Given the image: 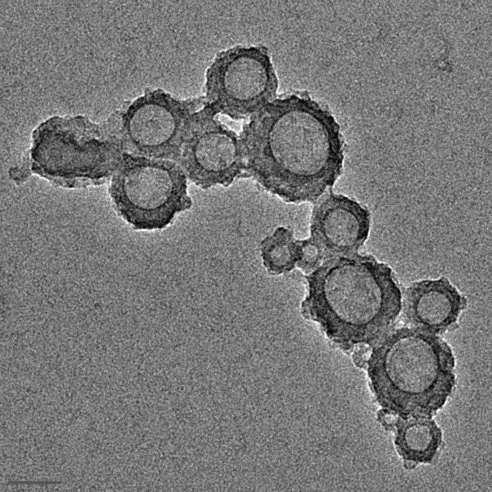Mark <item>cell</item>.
<instances>
[{
	"label": "cell",
	"instance_id": "obj_1",
	"mask_svg": "<svg viewBox=\"0 0 492 492\" xmlns=\"http://www.w3.org/2000/svg\"><path fill=\"white\" fill-rule=\"evenodd\" d=\"M292 108L273 126L271 149L294 179L293 202H313L341 174L343 141L332 115L309 97L298 98Z\"/></svg>",
	"mask_w": 492,
	"mask_h": 492
},
{
	"label": "cell",
	"instance_id": "obj_2",
	"mask_svg": "<svg viewBox=\"0 0 492 492\" xmlns=\"http://www.w3.org/2000/svg\"><path fill=\"white\" fill-rule=\"evenodd\" d=\"M305 277L310 299L326 303L348 322L365 323L377 317L386 326L401 308L400 291L391 269L371 255L331 257Z\"/></svg>",
	"mask_w": 492,
	"mask_h": 492
},
{
	"label": "cell",
	"instance_id": "obj_3",
	"mask_svg": "<svg viewBox=\"0 0 492 492\" xmlns=\"http://www.w3.org/2000/svg\"><path fill=\"white\" fill-rule=\"evenodd\" d=\"M455 363L450 347L437 335L398 329L381 350L380 391L395 401H441L454 385Z\"/></svg>",
	"mask_w": 492,
	"mask_h": 492
},
{
	"label": "cell",
	"instance_id": "obj_4",
	"mask_svg": "<svg viewBox=\"0 0 492 492\" xmlns=\"http://www.w3.org/2000/svg\"><path fill=\"white\" fill-rule=\"evenodd\" d=\"M109 191L117 212L136 230L162 229L192 206L185 173L168 159L124 153Z\"/></svg>",
	"mask_w": 492,
	"mask_h": 492
},
{
	"label": "cell",
	"instance_id": "obj_5",
	"mask_svg": "<svg viewBox=\"0 0 492 492\" xmlns=\"http://www.w3.org/2000/svg\"><path fill=\"white\" fill-rule=\"evenodd\" d=\"M192 101L154 91L135 100L120 116L116 134L125 153L178 163Z\"/></svg>",
	"mask_w": 492,
	"mask_h": 492
},
{
	"label": "cell",
	"instance_id": "obj_6",
	"mask_svg": "<svg viewBox=\"0 0 492 492\" xmlns=\"http://www.w3.org/2000/svg\"><path fill=\"white\" fill-rule=\"evenodd\" d=\"M370 226L367 209L346 196L331 193L313 208L309 238L321 249L324 261L356 253L367 239Z\"/></svg>",
	"mask_w": 492,
	"mask_h": 492
},
{
	"label": "cell",
	"instance_id": "obj_7",
	"mask_svg": "<svg viewBox=\"0 0 492 492\" xmlns=\"http://www.w3.org/2000/svg\"><path fill=\"white\" fill-rule=\"evenodd\" d=\"M403 301L404 317L412 327L435 335L453 325L466 305L465 298L443 277L413 283Z\"/></svg>",
	"mask_w": 492,
	"mask_h": 492
},
{
	"label": "cell",
	"instance_id": "obj_8",
	"mask_svg": "<svg viewBox=\"0 0 492 492\" xmlns=\"http://www.w3.org/2000/svg\"><path fill=\"white\" fill-rule=\"evenodd\" d=\"M235 156L234 145L224 135L205 133L196 139L184 135L178 163L186 175L195 168L205 171H218L231 165Z\"/></svg>",
	"mask_w": 492,
	"mask_h": 492
},
{
	"label": "cell",
	"instance_id": "obj_9",
	"mask_svg": "<svg viewBox=\"0 0 492 492\" xmlns=\"http://www.w3.org/2000/svg\"><path fill=\"white\" fill-rule=\"evenodd\" d=\"M224 66L219 79L222 88L231 97L248 100L268 87L269 73L265 66L255 58L237 57Z\"/></svg>",
	"mask_w": 492,
	"mask_h": 492
},
{
	"label": "cell",
	"instance_id": "obj_10",
	"mask_svg": "<svg viewBox=\"0 0 492 492\" xmlns=\"http://www.w3.org/2000/svg\"><path fill=\"white\" fill-rule=\"evenodd\" d=\"M260 250L267 272L278 276L291 271L296 266L301 258V240L295 239L290 229L279 226L262 241Z\"/></svg>",
	"mask_w": 492,
	"mask_h": 492
},
{
	"label": "cell",
	"instance_id": "obj_11",
	"mask_svg": "<svg viewBox=\"0 0 492 492\" xmlns=\"http://www.w3.org/2000/svg\"><path fill=\"white\" fill-rule=\"evenodd\" d=\"M301 258L296 266L306 274H309L323 262V254L310 238L301 240Z\"/></svg>",
	"mask_w": 492,
	"mask_h": 492
}]
</instances>
